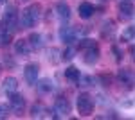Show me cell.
<instances>
[{
  "instance_id": "obj_30",
  "label": "cell",
  "mask_w": 135,
  "mask_h": 120,
  "mask_svg": "<svg viewBox=\"0 0 135 120\" xmlns=\"http://www.w3.org/2000/svg\"><path fill=\"white\" fill-rule=\"evenodd\" d=\"M18 2H27V0H18Z\"/></svg>"
},
{
  "instance_id": "obj_8",
  "label": "cell",
  "mask_w": 135,
  "mask_h": 120,
  "mask_svg": "<svg viewBox=\"0 0 135 120\" xmlns=\"http://www.w3.org/2000/svg\"><path fill=\"white\" fill-rule=\"evenodd\" d=\"M31 50H32V47L29 45V41L27 40H16L15 41V54L16 56H20V58H27L29 54H31Z\"/></svg>"
},
{
  "instance_id": "obj_13",
  "label": "cell",
  "mask_w": 135,
  "mask_h": 120,
  "mask_svg": "<svg viewBox=\"0 0 135 120\" xmlns=\"http://www.w3.org/2000/svg\"><path fill=\"white\" fill-rule=\"evenodd\" d=\"M94 11H95L94 4H90V2H81V4H79V7H78V14H79V18L88 20V18H92Z\"/></svg>"
},
{
  "instance_id": "obj_24",
  "label": "cell",
  "mask_w": 135,
  "mask_h": 120,
  "mask_svg": "<svg viewBox=\"0 0 135 120\" xmlns=\"http://www.w3.org/2000/svg\"><path fill=\"white\" fill-rule=\"evenodd\" d=\"M95 82H97V77H92V75H81V79H79V86H95Z\"/></svg>"
},
{
  "instance_id": "obj_21",
  "label": "cell",
  "mask_w": 135,
  "mask_h": 120,
  "mask_svg": "<svg viewBox=\"0 0 135 120\" xmlns=\"http://www.w3.org/2000/svg\"><path fill=\"white\" fill-rule=\"evenodd\" d=\"M47 59L51 61L52 65H58V63L61 61V52H60L58 49H54V47H52V49L47 50Z\"/></svg>"
},
{
  "instance_id": "obj_6",
  "label": "cell",
  "mask_w": 135,
  "mask_h": 120,
  "mask_svg": "<svg viewBox=\"0 0 135 120\" xmlns=\"http://www.w3.org/2000/svg\"><path fill=\"white\" fill-rule=\"evenodd\" d=\"M9 106H11V109L15 111V115H22L23 109H25V106H27L25 97L22 93H18V91L9 93Z\"/></svg>"
},
{
  "instance_id": "obj_4",
  "label": "cell",
  "mask_w": 135,
  "mask_h": 120,
  "mask_svg": "<svg viewBox=\"0 0 135 120\" xmlns=\"http://www.w3.org/2000/svg\"><path fill=\"white\" fill-rule=\"evenodd\" d=\"M117 14H119V20L128 22L133 18L135 14V4L133 0H121L117 4Z\"/></svg>"
},
{
  "instance_id": "obj_3",
  "label": "cell",
  "mask_w": 135,
  "mask_h": 120,
  "mask_svg": "<svg viewBox=\"0 0 135 120\" xmlns=\"http://www.w3.org/2000/svg\"><path fill=\"white\" fill-rule=\"evenodd\" d=\"M76 108H78V113H79L81 117H92L94 108H95L92 95H90V93H85V91L79 93L78 99H76Z\"/></svg>"
},
{
  "instance_id": "obj_23",
  "label": "cell",
  "mask_w": 135,
  "mask_h": 120,
  "mask_svg": "<svg viewBox=\"0 0 135 120\" xmlns=\"http://www.w3.org/2000/svg\"><path fill=\"white\" fill-rule=\"evenodd\" d=\"M135 38V27H126L123 32H121V41H132Z\"/></svg>"
},
{
  "instance_id": "obj_14",
  "label": "cell",
  "mask_w": 135,
  "mask_h": 120,
  "mask_svg": "<svg viewBox=\"0 0 135 120\" xmlns=\"http://www.w3.org/2000/svg\"><path fill=\"white\" fill-rule=\"evenodd\" d=\"M36 90L40 91L42 95H47V93H51V91L54 90V81L49 79V77H43V79H40L38 82H36Z\"/></svg>"
},
{
  "instance_id": "obj_1",
  "label": "cell",
  "mask_w": 135,
  "mask_h": 120,
  "mask_svg": "<svg viewBox=\"0 0 135 120\" xmlns=\"http://www.w3.org/2000/svg\"><path fill=\"white\" fill-rule=\"evenodd\" d=\"M42 18V6L40 4H31L29 7L22 11L20 14V29H31L36 27Z\"/></svg>"
},
{
  "instance_id": "obj_28",
  "label": "cell",
  "mask_w": 135,
  "mask_h": 120,
  "mask_svg": "<svg viewBox=\"0 0 135 120\" xmlns=\"http://www.w3.org/2000/svg\"><path fill=\"white\" fill-rule=\"evenodd\" d=\"M130 54H132V61L135 63V45L132 47V49H130Z\"/></svg>"
},
{
  "instance_id": "obj_7",
  "label": "cell",
  "mask_w": 135,
  "mask_h": 120,
  "mask_svg": "<svg viewBox=\"0 0 135 120\" xmlns=\"http://www.w3.org/2000/svg\"><path fill=\"white\" fill-rule=\"evenodd\" d=\"M56 113L60 115V117H69L70 115V111H72V106H70V102L69 99H65V97H58V99L54 100V106H52Z\"/></svg>"
},
{
  "instance_id": "obj_11",
  "label": "cell",
  "mask_w": 135,
  "mask_h": 120,
  "mask_svg": "<svg viewBox=\"0 0 135 120\" xmlns=\"http://www.w3.org/2000/svg\"><path fill=\"white\" fill-rule=\"evenodd\" d=\"M99 61V45L88 50H83V63L85 65H95Z\"/></svg>"
},
{
  "instance_id": "obj_2",
  "label": "cell",
  "mask_w": 135,
  "mask_h": 120,
  "mask_svg": "<svg viewBox=\"0 0 135 120\" xmlns=\"http://www.w3.org/2000/svg\"><path fill=\"white\" fill-rule=\"evenodd\" d=\"M2 25L7 27L9 30H18L20 29V14H18V9L15 6H7L4 14H2Z\"/></svg>"
},
{
  "instance_id": "obj_10",
  "label": "cell",
  "mask_w": 135,
  "mask_h": 120,
  "mask_svg": "<svg viewBox=\"0 0 135 120\" xmlns=\"http://www.w3.org/2000/svg\"><path fill=\"white\" fill-rule=\"evenodd\" d=\"M0 90L4 91V93H15V91H18V79L16 77H13V75H9V77H6V79L2 81V84H0Z\"/></svg>"
},
{
  "instance_id": "obj_26",
  "label": "cell",
  "mask_w": 135,
  "mask_h": 120,
  "mask_svg": "<svg viewBox=\"0 0 135 120\" xmlns=\"http://www.w3.org/2000/svg\"><path fill=\"white\" fill-rule=\"evenodd\" d=\"M112 54H114V59L117 63H121L123 58H124V54H123V50L119 49V45H112Z\"/></svg>"
},
{
  "instance_id": "obj_17",
  "label": "cell",
  "mask_w": 135,
  "mask_h": 120,
  "mask_svg": "<svg viewBox=\"0 0 135 120\" xmlns=\"http://www.w3.org/2000/svg\"><path fill=\"white\" fill-rule=\"evenodd\" d=\"M65 77L70 81V82H79V79H81V72L78 70V66H74V65H70L67 70H65Z\"/></svg>"
},
{
  "instance_id": "obj_19",
  "label": "cell",
  "mask_w": 135,
  "mask_h": 120,
  "mask_svg": "<svg viewBox=\"0 0 135 120\" xmlns=\"http://www.w3.org/2000/svg\"><path fill=\"white\" fill-rule=\"evenodd\" d=\"M76 54H78V47H74V45H67V49L61 50V61L69 63V61H72L74 58H76Z\"/></svg>"
},
{
  "instance_id": "obj_27",
  "label": "cell",
  "mask_w": 135,
  "mask_h": 120,
  "mask_svg": "<svg viewBox=\"0 0 135 120\" xmlns=\"http://www.w3.org/2000/svg\"><path fill=\"white\" fill-rule=\"evenodd\" d=\"M97 81H101L103 86H110V84H112V77H110V75H99Z\"/></svg>"
},
{
  "instance_id": "obj_29",
  "label": "cell",
  "mask_w": 135,
  "mask_h": 120,
  "mask_svg": "<svg viewBox=\"0 0 135 120\" xmlns=\"http://www.w3.org/2000/svg\"><path fill=\"white\" fill-rule=\"evenodd\" d=\"M0 4H7V0H0Z\"/></svg>"
},
{
  "instance_id": "obj_15",
  "label": "cell",
  "mask_w": 135,
  "mask_h": 120,
  "mask_svg": "<svg viewBox=\"0 0 135 120\" xmlns=\"http://www.w3.org/2000/svg\"><path fill=\"white\" fill-rule=\"evenodd\" d=\"M27 41H29V45H31L34 50H40L43 47V36L40 32H31L29 38H27Z\"/></svg>"
},
{
  "instance_id": "obj_25",
  "label": "cell",
  "mask_w": 135,
  "mask_h": 120,
  "mask_svg": "<svg viewBox=\"0 0 135 120\" xmlns=\"http://www.w3.org/2000/svg\"><path fill=\"white\" fill-rule=\"evenodd\" d=\"M11 111H13V109H11V106H9V104H4V102H0V120L7 118Z\"/></svg>"
},
{
  "instance_id": "obj_12",
  "label": "cell",
  "mask_w": 135,
  "mask_h": 120,
  "mask_svg": "<svg viewBox=\"0 0 135 120\" xmlns=\"http://www.w3.org/2000/svg\"><path fill=\"white\" fill-rule=\"evenodd\" d=\"M56 14H58V18H61L63 22H67L70 18V6H69L67 2H63V0H58V2H56Z\"/></svg>"
},
{
  "instance_id": "obj_22",
  "label": "cell",
  "mask_w": 135,
  "mask_h": 120,
  "mask_svg": "<svg viewBox=\"0 0 135 120\" xmlns=\"http://www.w3.org/2000/svg\"><path fill=\"white\" fill-rule=\"evenodd\" d=\"M114 30H115V23H114V22H112V20L104 22V23H103V29H101V36H103V38H110Z\"/></svg>"
},
{
  "instance_id": "obj_31",
  "label": "cell",
  "mask_w": 135,
  "mask_h": 120,
  "mask_svg": "<svg viewBox=\"0 0 135 120\" xmlns=\"http://www.w3.org/2000/svg\"><path fill=\"white\" fill-rule=\"evenodd\" d=\"M101 2H104V0H101Z\"/></svg>"
},
{
  "instance_id": "obj_5",
  "label": "cell",
  "mask_w": 135,
  "mask_h": 120,
  "mask_svg": "<svg viewBox=\"0 0 135 120\" xmlns=\"http://www.w3.org/2000/svg\"><path fill=\"white\" fill-rule=\"evenodd\" d=\"M38 75H40V65L38 63H27L23 66V79L29 86H34L38 82Z\"/></svg>"
},
{
  "instance_id": "obj_16",
  "label": "cell",
  "mask_w": 135,
  "mask_h": 120,
  "mask_svg": "<svg viewBox=\"0 0 135 120\" xmlns=\"http://www.w3.org/2000/svg\"><path fill=\"white\" fill-rule=\"evenodd\" d=\"M13 30H9L7 27H0V47H7L11 41H13Z\"/></svg>"
},
{
  "instance_id": "obj_18",
  "label": "cell",
  "mask_w": 135,
  "mask_h": 120,
  "mask_svg": "<svg viewBox=\"0 0 135 120\" xmlns=\"http://www.w3.org/2000/svg\"><path fill=\"white\" fill-rule=\"evenodd\" d=\"M31 117L32 118H42V117H47V108L43 106L42 102H34L31 108Z\"/></svg>"
},
{
  "instance_id": "obj_9",
  "label": "cell",
  "mask_w": 135,
  "mask_h": 120,
  "mask_svg": "<svg viewBox=\"0 0 135 120\" xmlns=\"http://www.w3.org/2000/svg\"><path fill=\"white\" fill-rule=\"evenodd\" d=\"M117 79H119L121 84H126V86L130 88L135 82V74H133V70H130V68H121V70L117 72Z\"/></svg>"
},
{
  "instance_id": "obj_20",
  "label": "cell",
  "mask_w": 135,
  "mask_h": 120,
  "mask_svg": "<svg viewBox=\"0 0 135 120\" xmlns=\"http://www.w3.org/2000/svg\"><path fill=\"white\" fill-rule=\"evenodd\" d=\"M95 45H97V41L92 40V38H81V40H78V50H79V52L92 49V47H95Z\"/></svg>"
}]
</instances>
